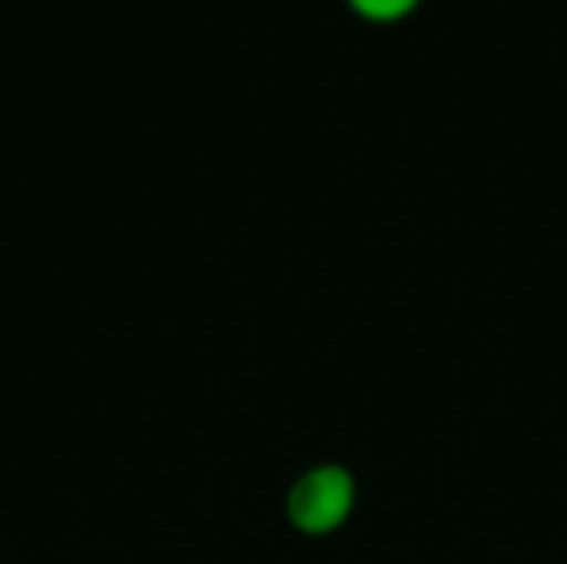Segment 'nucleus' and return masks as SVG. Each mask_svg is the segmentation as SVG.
Returning <instances> with one entry per match:
<instances>
[{
    "instance_id": "2",
    "label": "nucleus",
    "mask_w": 567,
    "mask_h": 564,
    "mask_svg": "<svg viewBox=\"0 0 567 564\" xmlns=\"http://www.w3.org/2000/svg\"><path fill=\"white\" fill-rule=\"evenodd\" d=\"M362 17L369 20H399L405 17L419 0H349Z\"/></svg>"
},
{
    "instance_id": "1",
    "label": "nucleus",
    "mask_w": 567,
    "mask_h": 564,
    "mask_svg": "<svg viewBox=\"0 0 567 564\" xmlns=\"http://www.w3.org/2000/svg\"><path fill=\"white\" fill-rule=\"evenodd\" d=\"M359 505V479L342 462H316L286 492L282 512L296 535L329 539L349 525Z\"/></svg>"
}]
</instances>
